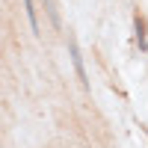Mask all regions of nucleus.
<instances>
[{
  "label": "nucleus",
  "instance_id": "1",
  "mask_svg": "<svg viewBox=\"0 0 148 148\" xmlns=\"http://www.w3.org/2000/svg\"><path fill=\"white\" fill-rule=\"evenodd\" d=\"M68 53H71V65H74V71H77L80 86H83V89H89V77H86V68H83V56H80V47H77L74 39H68Z\"/></svg>",
  "mask_w": 148,
  "mask_h": 148
},
{
  "label": "nucleus",
  "instance_id": "2",
  "mask_svg": "<svg viewBox=\"0 0 148 148\" xmlns=\"http://www.w3.org/2000/svg\"><path fill=\"white\" fill-rule=\"evenodd\" d=\"M24 9H27V18H30V27H33V33L39 36V18H36V6H33V0H24Z\"/></svg>",
  "mask_w": 148,
  "mask_h": 148
},
{
  "label": "nucleus",
  "instance_id": "3",
  "mask_svg": "<svg viewBox=\"0 0 148 148\" xmlns=\"http://www.w3.org/2000/svg\"><path fill=\"white\" fill-rule=\"evenodd\" d=\"M45 9H47V15H51V24L59 30V12H56V3H53V0H45Z\"/></svg>",
  "mask_w": 148,
  "mask_h": 148
},
{
  "label": "nucleus",
  "instance_id": "4",
  "mask_svg": "<svg viewBox=\"0 0 148 148\" xmlns=\"http://www.w3.org/2000/svg\"><path fill=\"white\" fill-rule=\"evenodd\" d=\"M145 136H148V130H145Z\"/></svg>",
  "mask_w": 148,
  "mask_h": 148
}]
</instances>
